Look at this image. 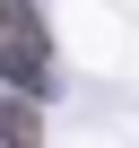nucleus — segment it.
Returning <instances> with one entry per match:
<instances>
[{
    "label": "nucleus",
    "instance_id": "f257e3e1",
    "mask_svg": "<svg viewBox=\"0 0 139 148\" xmlns=\"http://www.w3.org/2000/svg\"><path fill=\"white\" fill-rule=\"evenodd\" d=\"M0 79H9V96L52 87V44H44V18L26 0H0Z\"/></svg>",
    "mask_w": 139,
    "mask_h": 148
},
{
    "label": "nucleus",
    "instance_id": "f03ea898",
    "mask_svg": "<svg viewBox=\"0 0 139 148\" xmlns=\"http://www.w3.org/2000/svg\"><path fill=\"white\" fill-rule=\"evenodd\" d=\"M44 122H35V105H0V139H35Z\"/></svg>",
    "mask_w": 139,
    "mask_h": 148
}]
</instances>
